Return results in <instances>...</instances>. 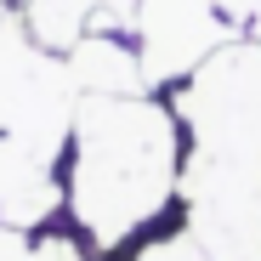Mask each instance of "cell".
<instances>
[{
    "instance_id": "obj_1",
    "label": "cell",
    "mask_w": 261,
    "mask_h": 261,
    "mask_svg": "<svg viewBox=\"0 0 261 261\" xmlns=\"http://www.w3.org/2000/svg\"><path fill=\"white\" fill-rule=\"evenodd\" d=\"M182 188V119L142 97H80L68 130V210L85 239L114 250L142 233Z\"/></svg>"
},
{
    "instance_id": "obj_2",
    "label": "cell",
    "mask_w": 261,
    "mask_h": 261,
    "mask_svg": "<svg viewBox=\"0 0 261 261\" xmlns=\"http://www.w3.org/2000/svg\"><path fill=\"white\" fill-rule=\"evenodd\" d=\"M80 85L63 51L29 34L23 12L0 0V222L34 227L63 204L57 159L74 130Z\"/></svg>"
},
{
    "instance_id": "obj_3",
    "label": "cell",
    "mask_w": 261,
    "mask_h": 261,
    "mask_svg": "<svg viewBox=\"0 0 261 261\" xmlns=\"http://www.w3.org/2000/svg\"><path fill=\"white\" fill-rule=\"evenodd\" d=\"M188 153L261 159V40H227L170 91Z\"/></svg>"
},
{
    "instance_id": "obj_4",
    "label": "cell",
    "mask_w": 261,
    "mask_h": 261,
    "mask_svg": "<svg viewBox=\"0 0 261 261\" xmlns=\"http://www.w3.org/2000/svg\"><path fill=\"white\" fill-rule=\"evenodd\" d=\"M182 199L188 227L210 261H261V159L188 153Z\"/></svg>"
},
{
    "instance_id": "obj_5",
    "label": "cell",
    "mask_w": 261,
    "mask_h": 261,
    "mask_svg": "<svg viewBox=\"0 0 261 261\" xmlns=\"http://www.w3.org/2000/svg\"><path fill=\"white\" fill-rule=\"evenodd\" d=\"M130 40H137L148 91H176L204 57L239 40V29L227 23V12L216 0H142Z\"/></svg>"
},
{
    "instance_id": "obj_6",
    "label": "cell",
    "mask_w": 261,
    "mask_h": 261,
    "mask_svg": "<svg viewBox=\"0 0 261 261\" xmlns=\"http://www.w3.org/2000/svg\"><path fill=\"white\" fill-rule=\"evenodd\" d=\"M142 0H23V23L46 51H74L85 34H130Z\"/></svg>"
},
{
    "instance_id": "obj_7",
    "label": "cell",
    "mask_w": 261,
    "mask_h": 261,
    "mask_svg": "<svg viewBox=\"0 0 261 261\" xmlns=\"http://www.w3.org/2000/svg\"><path fill=\"white\" fill-rule=\"evenodd\" d=\"M63 57H68V74L80 85V97H142L148 91L137 40H125V34H85Z\"/></svg>"
},
{
    "instance_id": "obj_8",
    "label": "cell",
    "mask_w": 261,
    "mask_h": 261,
    "mask_svg": "<svg viewBox=\"0 0 261 261\" xmlns=\"http://www.w3.org/2000/svg\"><path fill=\"white\" fill-rule=\"evenodd\" d=\"M142 261H210V250L193 239V227H182V233H170V239H153L142 250Z\"/></svg>"
},
{
    "instance_id": "obj_9",
    "label": "cell",
    "mask_w": 261,
    "mask_h": 261,
    "mask_svg": "<svg viewBox=\"0 0 261 261\" xmlns=\"http://www.w3.org/2000/svg\"><path fill=\"white\" fill-rule=\"evenodd\" d=\"M216 6L227 12V23L250 40H261V0H216Z\"/></svg>"
},
{
    "instance_id": "obj_10",
    "label": "cell",
    "mask_w": 261,
    "mask_h": 261,
    "mask_svg": "<svg viewBox=\"0 0 261 261\" xmlns=\"http://www.w3.org/2000/svg\"><path fill=\"white\" fill-rule=\"evenodd\" d=\"M29 261H85V250L74 239H63V233H46V239L29 250Z\"/></svg>"
},
{
    "instance_id": "obj_11",
    "label": "cell",
    "mask_w": 261,
    "mask_h": 261,
    "mask_svg": "<svg viewBox=\"0 0 261 261\" xmlns=\"http://www.w3.org/2000/svg\"><path fill=\"white\" fill-rule=\"evenodd\" d=\"M0 261H29V239H23V227H6V222H0Z\"/></svg>"
}]
</instances>
